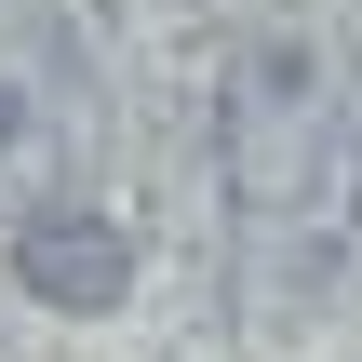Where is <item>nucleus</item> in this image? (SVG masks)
Masks as SVG:
<instances>
[{
  "label": "nucleus",
  "mask_w": 362,
  "mask_h": 362,
  "mask_svg": "<svg viewBox=\"0 0 362 362\" xmlns=\"http://www.w3.org/2000/svg\"><path fill=\"white\" fill-rule=\"evenodd\" d=\"M215 148H228V188L269 215V228H309L336 242L362 215V54L296 27V40H255L228 107H215Z\"/></svg>",
  "instance_id": "nucleus-1"
},
{
  "label": "nucleus",
  "mask_w": 362,
  "mask_h": 362,
  "mask_svg": "<svg viewBox=\"0 0 362 362\" xmlns=\"http://www.w3.org/2000/svg\"><path fill=\"white\" fill-rule=\"evenodd\" d=\"M107 175V107L54 0H0V215H67Z\"/></svg>",
  "instance_id": "nucleus-2"
},
{
  "label": "nucleus",
  "mask_w": 362,
  "mask_h": 362,
  "mask_svg": "<svg viewBox=\"0 0 362 362\" xmlns=\"http://www.w3.org/2000/svg\"><path fill=\"white\" fill-rule=\"evenodd\" d=\"M13 282L40 296V309H121V282H134V242H121V215L107 202H67V215H27L13 228Z\"/></svg>",
  "instance_id": "nucleus-3"
}]
</instances>
